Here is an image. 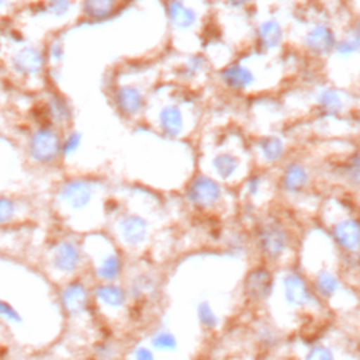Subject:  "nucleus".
<instances>
[{
  "label": "nucleus",
  "instance_id": "1",
  "mask_svg": "<svg viewBox=\"0 0 360 360\" xmlns=\"http://www.w3.org/2000/svg\"><path fill=\"white\" fill-rule=\"evenodd\" d=\"M46 58L44 48L37 44L17 41L10 45L6 55V68L10 75L18 82L39 80L46 69Z\"/></svg>",
  "mask_w": 360,
  "mask_h": 360
},
{
  "label": "nucleus",
  "instance_id": "2",
  "mask_svg": "<svg viewBox=\"0 0 360 360\" xmlns=\"http://www.w3.org/2000/svg\"><path fill=\"white\" fill-rule=\"evenodd\" d=\"M60 141L62 135L56 127L41 122L27 135L25 155L37 165H51L60 156Z\"/></svg>",
  "mask_w": 360,
  "mask_h": 360
},
{
  "label": "nucleus",
  "instance_id": "3",
  "mask_svg": "<svg viewBox=\"0 0 360 360\" xmlns=\"http://www.w3.org/2000/svg\"><path fill=\"white\" fill-rule=\"evenodd\" d=\"M94 195V184L86 179H69L58 190L59 200L72 210H83Z\"/></svg>",
  "mask_w": 360,
  "mask_h": 360
},
{
  "label": "nucleus",
  "instance_id": "4",
  "mask_svg": "<svg viewBox=\"0 0 360 360\" xmlns=\"http://www.w3.org/2000/svg\"><path fill=\"white\" fill-rule=\"evenodd\" d=\"M112 101L117 111L127 117L134 118L141 114L146 105V97L141 87L132 83L120 84L112 94Z\"/></svg>",
  "mask_w": 360,
  "mask_h": 360
},
{
  "label": "nucleus",
  "instance_id": "5",
  "mask_svg": "<svg viewBox=\"0 0 360 360\" xmlns=\"http://www.w3.org/2000/svg\"><path fill=\"white\" fill-rule=\"evenodd\" d=\"M336 34L328 24L314 25L304 37L305 49L314 56H326L333 52Z\"/></svg>",
  "mask_w": 360,
  "mask_h": 360
},
{
  "label": "nucleus",
  "instance_id": "6",
  "mask_svg": "<svg viewBox=\"0 0 360 360\" xmlns=\"http://www.w3.org/2000/svg\"><path fill=\"white\" fill-rule=\"evenodd\" d=\"M158 127L165 136H180L187 125L184 110L177 103H166L158 111Z\"/></svg>",
  "mask_w": 360,
  "mask_h": 360
},
{
  "label": "nucleus",
  "instance_id": "7",
  "mask_svg": "<svg viewBox=\"0 0 360 360\" xmlns=\"http://www.w3.org/2000/svg\"><path fill=\"white\" fill-rule=\"evenodd\" d=\"M221 186L215 180L205 176L195 177L187 190L188 200L198 207H211L221 200Z\"/></svg>",
  "mask_w": 360,
  "mask_h": 360
},
{
  "label": "nucleus",
  "instance_id": "8",
  "mask_svg": "<svg viewBox=\"0 0 360 360\" xmlns=\"http://www.w3.org/2000/svg\"><path fill=\"white\" fill-rule=\"evenodd\" d=\"M221 79L228 89L239 90V91L250 89L256 82V76L253 70L249 66L239 62L226 65L221 70Z\"/></svg>",
  "mask_w": 360,
  "mask_h": 360
},
{
  "label": "nucleus",
  "instance_id": "9",
  "mask_svg": "<svg viewBox=\"0 0 360 360\" xmlns=\"http://www.w3.org/2000/svg\"><path fill=\"white\" fill-rule=\"evenodd\" d=\"M166 14L169 22L179 31L191 30L198 22V13L184 0H167Z\"/></svg>",
  "mask_w": 360,
  "mask_h": 360
},
{
  "label": "nucleus",
  "instance_id": "10",
  "mask_svg": "<svg viewBox=\"0 0 360 360\" xmlns=\"http://www.w3.org/2000/svg\"><path fill=\"white\" fill-rule=\"evenodd\" d=\"M262 250L270 257H278L288 245V236L278 225H267L259 233Z\"/></svg>",
  "mask_w": 360,
  "mask_h": 360
},
{
  "label": "nucleus",
  "instance_id": "11",
  "mask_svg": "<svg viewBox=\"0 0 360 360\" xmlns=\"http://www.w3.org/2000/svg\"><path fill=\"white\" fill-rule=\"evenodd\" d=\"M44 111L46 117V122L59 128L60 125H66L72 121V107L69 101L60 94H51L44 104Z\"/></svg>",
  "mask_w": 360,
  "mask_h": 360
},
{
  "label": "nucleus",
  "instance_id": "12",
  "mask_svg": "<svg viewBox=\"0 0 360 360\" xmlns=\"http://www.w3.org/2000/svg\"><path fill=\"white\" fill-rule=\"evenodd\" d=\"M80 263L79 248L72 240L59 242L52 255V266L55 270L62 273H70L76 270Z\"/></svg>",
  "mask_w": 360,
  "mask_h": 360
},
{
  "label": "nucleus",
  "instance_id": "13",
  "mask_svg": "<svg viewBox=\"0 0 360 360\" xmlns=\"http://www.w3.org/2000/svg\"><path fill=\"white\" fill-rule=\"evenodd\" d=\"M256 37H257V45L263 51H274L277 49L284 38V30L280 21L274 18H269L262 21L257 25L256 30Z\"/></svg>",
  "mask_w": 360,
  "mask_h": 360
},
{
  "label": "nucleus",
  "instance_id": "14",
  "mask_svg": "<svg viewBox=\"0 0 360 360\" xmlns=\"http://www.w3.org/2000/svg\"><path fill=\"white\" fill-rule=\"evenodd\" d=\"M60 300H62L63 309L69 315L76 316V315H80L87 307V291L80 281H73V283H69L62 290Z\"/></svg>",
  "mask_w": 360,
  "mask_h": 360
},
{
  "label": "nucleus",
  "instance_id": "15",
  "mask_svg": "<svg viewBox=\"0 0 360 360\" xmlns=\"http://www.w3.org/2000/svg\"><path fill=\"white\" fill-rule=\"evenodd\" d=\"M120 231L122 239L129 245H139L148 235V222L135 214H129L121 218Z\"/></svg>",
  "mask_w": 360,
  "mask_h": 360
},
{
  "label": "nucleus",
  "instance_id": "16",
  "mask_svg": "<svg viewBox=\"0 0 360 360\" xmlns=\"http://www.w3.org/2000/svg\"><path fill=\"white\" fill-rule=\"evenodd\" d=\"M284 295H285L287 302L291 305H295V307L305 305L311 298V292H309L307 283L297 273H290L285 276Z\"/></svg>",
  "mask_w": 360,
  "mask_h": 360
},
{
  "label": "nucleus",
  "instance_id": "17",
  "mask_svg": "<svg viewBox=\"0 0 360 360\" xmlns=\"http://www.w3.org/2000/svg\"><path fill=\"white\" fill-rule=\"evenodd\" d=\"M271 287H273L271 274L264 269H255L246 277V283H245L246 294L252 298H256V300L266 298L271 292Z\"/></svg>",
  "mask_w": 360,
  "mask_h": 360
},
{
  "label": "nucleus",
  "instance_id": "18",
  "mask_svg": "<svg viewBox=\"0 0 360 360\" xmlns=\"http://www.w3.org/2000/svg\"><path fill=\"white\" fill-rule=\"evenodd\" d=\"M333 236L336 242L347 250H356L360 242L359 222L356 219H345L335 225Z\"/></svg>",
  "mask_w": 360,
  "mask_h": 360
},
{
  "label": "nucleus",
  "instance_id": "19",
  "mask_svg": "<svg viewBox=\"0 0 360 360\" xmlns=\"http://www.w3.org/2000/svg\"><path fill=\"white\" fill-rule=\"evenodd\" d=\"M309 180L308 170L301 163H290L283 173V187L288 193H301Z\"/></svg>",
  "mask_w": 360,
  "mask_h": 360
},
{
  "label": "nucleus",
  "instance_id": "20",
  "mask_svg": "<svg viewBox=\"0 0 360 360\" xmlns=\"http://www.w3.org/2000/svg\"><path fill=\"white\" fill-rule=\"evenodd\" d=\"M318 107L326 117H336L343 112L346 107V100L343 93L335 87L323 89L318 96Z\"/></svg>",
  "mask_w": 360,
  "mask_h": 360
},
{
  "label": "nucleus",
  "instance_id": "21",
  "mask_svg": "<svg viewBox=\"0 0 360 360\" xmlns=\"http://www.w3.org/2000/svg\"><path fill=\"white\" fill-rule=\"evenodd\" d=\"M211 166L219 179L229 180L239 169V159L231 152H219L214 156Z\"/></svg>",
  "mask_w": 360,
  "mask_h": 360
},
{
  "label": "nucleus",
  "instance_id": "22",
  "mask_svg": "<svg viewBox=\"0 0 360 360\" xmlns=\"http://www.w3.org/2000/svg\"><path fill=\"white\" fill-rule=\"evenodd\" d=\"M73 8V0H42L38 7V14L52 20L66 18Z\"/></svg>",
  "mask_w": 360,
  "mask_h": 360
},
{
  "label": "nucleus",
  "instance_id": "23",
  "mask_svg": "<svg viewBox=\"0 0 360 360\" xmlns=\"http://www.w3.org/2000/svg\"><path fill=\"white\" fill-rule=\"evenodd\" d=\"M21 212V202L11 193H0V226L15 222Z\"/></svg>",
  "mask_w": 360,
  "mask_h": 360
},
{
  "label": "nucleus",
  "instance_id": "24",
  "mask_svg": "<svg viewBox=\"0 0 360 360\" xmlns=\"http://www.w3.org/2000/svg\"><path fill=\"white\" fill-rule=\"evenodd\" d=\"M117 6V0H83V13L94 21L110 17Z\"/></svg>",
  "mask_w": 360,
  "mask_h": 360
},
{
  "label": "nucleus",
  "instance_id": "25",
  "mask_svg": "<svg viewBox=\"0 0 360 360\" xmlns=\"http://www.w3.org/2000/svg\"><path fill=\"white\" fill-rule=\"evenodd\" d=\"M359 48H360L359 28H357V25H354L350 32L343 35L340 39H336L333 52L336 55H339L340 58H346V56L356 55L359 52Z\"/></svg>",
  "mask_w": 360,
  "mask_h": 360
},
{
  "label": "nucleus",
  "instance_id": "26",
  "mask_svg": "<svg viewBox=\"0 0 360 360\" xmlns=\"http://www.w3.org/2000/svg\"><path fill=\"white\" fill-rule=\"evenodd\" d=\"M96 297L105 305L111 308H120L125 302V294L124 291L114 284H104L98 285L96 290Z\"/></svg>",
  "mask_w": 360,
  "mask_h": 360
},
{
  "label": "nucleus",
  "instance_id": "27",
  "mask_svg": "<svg viewBox=\"0 0 360 360\" xmlns=\"http://www.w3.org/2000/svg\"><path fill=\"white\" fill-rule=\"evenodd\" d=\"M259 149L267 162H276L284 155V142L278 136H264L259 141Z\"/></svg>",
  "mask_w": 360,
  "mask_h": 360
},
{
  "label": "nucleus",
  "instance_id": "28",
  "mask_svg": "<svg viewBox=\"0 0 360 360\" xmlns=\"http://www.w3.org/2000/svg\"><path fill=\"white\" fill-rule=\"evenodd\" d=\"M0 319L15 326H21L25 323V319L18 308L3 297H0Z\"/></svg>",
  "mask_w": 360,
  "mask_h": 360
},
{
  "label": "nucleus",
  "instance_id": "29",
  "mask_svg": "<svg viewBox=\"0 0 360 360\" xmlns=\"http://www.w3.org/2000/svg\"><path fill=\"white\" fill-rule=\"evenodd\" d=\"M121 271V260L115 253L108 255L97 269V276L105 280H114Z\"/></svg>",
  "mask_w": 360,
  "mask_h": 360
},
{
  "label": "nucleus",
  "instance_id": "30",
  "mask_svg": "<svg viewBox=\"0 0 360 360\" xmlns=\"http://www.w3.org/2000/svg\"><path fill=\"white\" fill-rule=\"evenodd\" d=\"M316 288L323 297H330L339 288V280L328 270H321L316 274Z\"/></svg>",
  "mask_w": 360,
  "mask_h": 360
},
{
  "label": "nucleus",
  "instance_id": "31",
  "mask_svg": "<svg viewBox=\"0 0 360 360\" xmlns=\"http://www.w3.org/2000/svg\"><path fill=\"white\" fill-rule=\"evenodd\" d=\"M83 142V135L82 132L76 131V129H72L69 131L65 136H62V141H60V156H70L73 155L82 145Z\"/></svg>",
  "mask_w": 360,
  "mask_h": 360
},
{
  "label": "nucleus",
  "instance_id": "32",
  "mask_svg": "<svg viewBox=\"0 0 360 360\" xmlns=\"http://www.w3.org/2000/svg\"><path fill=\"white\" fill-rule=\"evenodd\" d=\"M204 68H205V58L201 55H193L181 66L180 75L183 79H194L202 72Z\"/></svg>",
  "mask_w": 360,
  "mask_h": 360
},
{
  "label": "nucleus",
  "instance_id": "33",
  "mask_svg": "<svg viewBox=\"0 0 360 360\" xmlns=\"http://www.w3.org/2000/svg\"><path fill=\"white\" fill-rule=\"evenodd\" d=\"M45 52V58H46V63H52V65H58L65 58V45L62 41L53 38L52 41L48 42L46 48H44Z\"/></svg>",
  "mask_w": 360,
  "mask_h": 360
},
{
  "label": "nucleus",
  "instance_id": "34",
  "mask_svg": "<svg viewBox=\"0 0 360 360\" xmlns=\"http://www.w3.org/2000/svg\"><path fill=\"white\" fill-rule=\"evenodd\" d=\"M197 316H198V321L202 326L208 328V329H212L218 325V316L217 314L214 312L212 307L210 305V302L207 301H202L198 304L197 307Z\"/></svg>",
  "mask_w": 360,
  "mask_h": 360
},
{
  "label": "nucleus",
  "instance_id": "35",
  "mask_svg": "<svg viewBox=\"0 0 360 360\" xmlns=\"http://www.w3.org/2000/svg\"><path fill=\"white\" fill-rule=\"evenodd\" d=\"M152 346L156 350L167 352V350H176L177 347V339L173 333L167 330H160L152 338Z\"/></svg>",
  "mask_w": 360,
  "mask_h": 360
},
{
  "label": "nucleus",
  "instance_id": "36",
  "mask_svg": "<svg viewBox=\"0 0 360 360\" xmlns=\"http://www.w3.org/2000/svg\"><path fill=\"white\" fill-rule=\"evenodd\" d=\"M305 360H335L333 353L325 346H316L311 349Z\"/></svg>",
  "mask_w": 360,
  "mask_h": 360
},
{
  "label": "nucleus",
  "instance_id": "37",
  "mask_svg": "<svg viewBox=\"0 0 360 360\" xmlns=\"http://www.w3.org/2000/svg\"><path fill=\"white\" fill-rule=\"evenodd\" d=\"M18 0H0V22L8 20L17 10Z\"/></svg>",
  "mask_w": 360,
  "mask_h": 360
},
{
  "label": "nucleus",
  "instance_id": "38",
  "mask_svg": "<svg viewBox=\"0 0 360 360\" xmlns=\"http://www.w3.org/2000/svg\"><path fill=\"white\" fill-rule=\"evenodd\" d=\"M260 184H262V179H260L259 176H252V177L248 180V183H246L248 190H249V193H250L252 195H255V194L259 193Z\"/></svg>",
  "mask_w": 360,
  "mask_h": 360
},
{
  "label": "nucleus",
  "instance_id": "39",
  "mask_svg": "<svg viewBox=\"0 0 360 360\" xmlns=\"http://www.w3.org/2000/svg\"><path fill=\"white\" fill-rule=\"evenodd\" d=\"M134 356H135V360H155L153 353L146 347H138Z\"/></svg>",
  "mask_w": 360,
  "mask_h": 360
},
{
  "label": "nucleus",
  "instance_id": "40",
  "mask_svg": "<svg viewBox=\"0 0 360 360\" xmlns=\"http://www.w3.org/2000/svg\"><path fill=\"white\" fill-rule=\"evenodd\" d=\"M231 8H242L245 7L250 0H224Z\"/></svg>",
  "mask_w": 360,
  "mask_h": 360
}]
</instances>
